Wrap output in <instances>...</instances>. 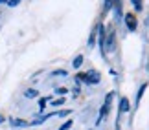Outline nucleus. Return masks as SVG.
Listing matches in <instances>:
<instances>
[{"instance_id":"2eb2a0df","label":"nucleus","mask_w":149,"mask_h":130,"mask_svg":"<svg viewBox=\"0 0 149 130\" xmlns=\"http://www.w3.org/2000/svg\"><path fill=\"white\" fill-rule=\"evenodd\" d=\"M0 2H6V0H0Z\"/></svg>"},{"instance_id":"f03ea898","label":"nucleus","mask_w":149,"mask_h":130,"mask_svg":"<svg viewBox=\"0 0 149 130\" xmlns=\"http://www.w3.org/2000/svg\"><path fill=\"white\" fill-rule=\"evenodd\" d=\"M112 97H114V92H111V94H107V97H105V103H103V108H101V112H100V117H98V123L105 117L107 114H109V108H111V103H112Z\"/></svg>"},{"instance_id":"39448f33","label":"nucleus","mask_w":149,"mask_h":130,"mask_svg":"<svg viewBox=\"0 0 149 130\" xmlns=\"http://www.w3.org/2000/svg\"><path fill=\"white\" fill-rule=\"evenodd\" d=\"M129 110H131V105H129L127 97H122V101H120V114H125Z\"/></svg>"},{"instance_id":"423d86ee","label":"nucleus","mask_w":149,"mask_h":130,"mask_svg":"<svg viewBox=\"0 0 149 130\" xmlns=\"http://www.w3.org/2000/svg\"><path fill=\"white\" fill-rule=\"evenodd\" d=\"M114 9H116V15H122V0H114Z\"/></svg>"},{"instance_id":"9b49d317","label":"nucleus","mask_w":149,"mask_h":130,"mask_svg":"<svg viewBox=\"0 0 149 130\" xmlns=\"http://www.w3.org/2000/svg\"><path fill=\"white\" fill-rule=\"evenodd\" d=\"M13 125H15V127H26L28 123H26V121H22V119H15V121H13Z\"/></svg>"},{"instance_id":"20e7f679","label":"nucleus","mask_w":149,"mask_h":130,"mask_svg":"<svg viewBox=\"0 0 149 130\" xmlns=\"http://www.w3.org/2000/svg\"><path fill=\"white\" fill-rule=\"evenodd\" d=\"M125 24H127V28H129L131 31H134L136 30V19H134V15H131V13L125 15Z\"/></svg>"},{"instance_id":"0eeeda50","label":"nucleus","mask_w":149,"mask_h":130,"mask_svg":"<svg viewBox=\"0 0 149 130\" xmlns=\"http://www.w3.org/2000/svg\"><path fill=\"white\" fill-rule=\"evenodd\" d=\"M131 2H133L136 11H142V4H144V0H131Z\"/></svg>"},{"instance_id":"ddd939ff","label":"nucleus","mask_w":149,"mask_h":130,"mask_svg":"<svg viewBox=\"0 0 149 130\" xmlns=\"http://www.w3.org/2000/svg\"><path fill=\"white\" fill-rule=\"evenodd\" d=\"M65 103V99H55V101H52V105L54 106H59V105H63Z\"/></svg>"},{"instance_id":"1a4fd4ad","label":"nucleus","mask_w":149,"mask_h":130,"mask_svg":"<svg viewBox=\"0 0 149 130\" xmlns=\"http://www.w3.org/2000/svg\"><path fill=\"white\" fill-rule=\"evenodd\" d=\"M26 97L28 99H33V97H37V90H26Z\"/></svg>"},{"instance_id":"f257e3e1","label":"nucleus","mask_w":149,"mask_h":130,"mask_svg":"<svg viewBox=\"0 0 149 130\" xmlns=\"http://www.w3.org/2000/svg\"><path fill=\"white\" fill-rule=\"evenodd\" d=\"M77 79H79V81H83V83H88V84H98L101 75H100V72L90 70L87 73H83V75H77Z\"/></svg>"},{"instance_id":"6e6552de","label":"nucleus","mask_w":149,"mask_h":130,"mask_svg":"<svg viewBox=\"0 0 149 130\" xmlns=\"http://www.w3.org/2000/svg\"><path fill=\"white\" fill-rule=\"evenodd\" d=\"M81 63H83V55H77V57L76 59H74V68H79V66H81Z\"/></svg>"},{"instance_id":"7ed1b4c3","label":"nucleus","mask_w":149,"mask_h":130,"mask_svg":"<svg viewBox=\"0 0 149 130\" xmlns=\"http://www.w3.org/2000/svg\"><path fill=\"white\" fill-rule=\"evenodd\" d=\"M114 52V31H109L105 35V42H103V53Z\"/></svg>"},{"instance_id":"9d476101","label":"nucleus","mask_w":149,"mask_h":130,"mask_svg":"<svg viewBox=\"0 0 149 130\" xmlns=\"http://www.w3.org/2000/svg\"><path fill=\"white\" fill-rule=\"evenodd\" d=\"M146 86H147V84H142V88L138 90V95H136V101H138V103H140V99H142V95H144V92H146Z\"/></svg>"},{"instance_id":"f8f14e48","label":"nucleus","mask_w":149,"mask_h":130,"mask_svg":"<svg viewBox=\"0 0 149 130\" xmlns=\"http://www.w3.org/2000/svg\"><path fill=\"white\" fill-rule=\"evenodd\" d=\"M19 2L20 0H8V6L9 8H15V6H19Z\"/></svg>"},{"instance_id":"4468645a","label":"nucleus","mask_w":149,"mask_h":130,"mask_svg":"<svg viewBox=\"0 0 149 130\" xmlns=\"http://www.w3.org/2000/svg\"><path fill=\"white\" fill-rule=\"evenodd\" d=\"M70 127H72V121H68V123H65V125L61 127V130H68V128H70Z\"/></svg>"}]
</instances>
